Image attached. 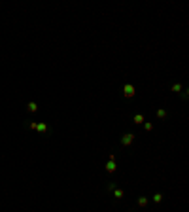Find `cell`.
I'll use <instances>...</instances> for the list:
<instances>
[{
    "instance_id": "cell-12",
    "label": "cell",
    "mask_w": 189,
    "mask_h": 212,
    "mask_svg": "<svg viewBox=\"0 0 189 212\" xmlns=\"http://www.w3.org/2000/svg\"><path fill=\"white\" fill-rule=\"evenodd\" d=\"M144 129H146V131H151V129H153V123H146Z\"/></svg>"
},
{
    "instance_id": "cell-2",
    "label": "cell",
    "mask_w": 189,
    "mask_h": 212,
    "mask_svg": "<svg viewBox=\"0 0 189 212\" xmlns=\"http://www.w3.org/2000/svg\"><path fill=\"white\" fill-rule=\"evenodd\" d=\"M123 91H125V97H127V99H131V97H134V87H132L131 83H127V85H125V89H123Z\"/></svg>"
},
{
    "instance_id": "cell-5",
    "label": "cell",
    "mask_w": 189,
    "mask_h": 212,
    "mask_svg": "<svg viewBox=\"0 0 189 212\" xmlns=\"http://www.w3.org/2000/svg\"><path fill=\"white\" fill-rule=\"evenodd\" d=\"M36 131L45 133V131H47V125H45V123H36Z\"/></svg>"
},
{
    "instance_id": "cell-4",
    "label": "cell",
    "mask_w": 189,
    "mask_h": 212,
    "mask_svg": "<svg viewBox=\"0 0 189 212\" xmlns=\"http://www.w3.org/2000/svg\"><path fill=\"white\" fill-rule=\"evenodd\" d=\"M27 110H28V112H36V110H38V104L36 102H28L27 104Z\"/></svg>"
},
{
    "instance_id": "cell-1",
    "label": "cell",
    "mask_w": 189,
    "mask_h": 212,
    "mask_svg": "<svg viewBox=\"0 0 189 212\" xmlns=\"http://www.w3.org/2000/svg\"><path fill=\"white\" fill-rule=\"evenodd\" d=\"M132 140H134V135H131V133H127V135H123V138H121V144H123V146H131V144H132Z\"/></svg>"
},
{
    "instance_id": "cell-6",
    "label": "cell",
    "mask_w": 189,
    "mask_h": 212,
    "mask_svg": "<svg viewBox=\"0 0 189 212\" xmlns=\"http://www.w3.org/2000/svg\"><path fill=\"white\" fill-rule=\"evenodd\" d=\"M132 121L134 123H144V116H142V114H136V116L132 117Z\"/></svg>"
},
{
    "instance_id": "cell-8",
    "label": "cell",
    "mask_w": 189,
    "mask_h": 212,
    "mask_svg": "<svg viewBox=\"0 0 189 212\" xmlns=\"http://www.w3.org/2000/svg\"><path fill=\"white\" fill-rule=\"evenodd\" d=\"M157 117L159 119H165V117H167V112H165V110H157Z\"/></svg>"
},
{
    "instance_id": "cell-11",
    "label": "cell",
    "mask_w": 189,
    "mask_h": 212,
    "mask_svg": "<svg viewBox=\"0 0 189 212\" xmlns=\"http://www.w3.org/2000/svg\"><path fill=\"white\" fill-rule=\"evenodd\" d=\"M172 91H174V93H180V91H182V85H180V83H174V85H172Z\"/></svg>"
},
{
    "instance_id": "cell-3",
    "label": "cell",
    "mask_w": 189,
    "mask_h": 212,
    "mask_svg": "<svg viewBox=\"0 0 189 212\" xmlns=\"http://www.w3.org/2000/svg\"><path fill=\"white\" fill-rule=\"evenodd\" d=\"M106 171H108V172H115V171H117L115 161H108V165H106Z\"/></svg>"
},
{
    "instance_id": "cell-7",
    "label": "cell",
    "mask_w": 189,
    "mask_h": 212,
    "mask_svg": "<svg viewBox=\"0 0 189 212\" xmlns=\"http://www.w3.org/2000/svg\"><path fill=\"white\" fill-rule=\"evenodd\" d=\"M138 205H140V207H146V205H148V197H140L138 199Z\"/></svg>"
},
{
    "instance_id": "cell-9",
    "label": "cell",
    "mask_w": 189,
    "mask_h": 212,
    "mask_svg": "<svg viewBox=\"0 0 189 212\" xmlns=\"http://www.w3.org/2000/svg\"><path fill=\"white\" fill-rule=\"evenodd\" d=\"M113 197L121 199V197H123V190H113Z\"/></svg>"
},
{
    "instance_id": "cell-10",
    "label": "cell",
    "mask_w": 189,
    "mask_h": 212,
    "mask_svg": "<svg viewBox=\"0 0 189 212\" xmlns=\"http://www.w3.org/2000/svg\"><path fill=\"white\" fill-rule=\"evenodd\" d=\"M153 201H155V203H161V201H163V195L161 193H155V195H153Z\"/></svg>"
}]
</instances>
